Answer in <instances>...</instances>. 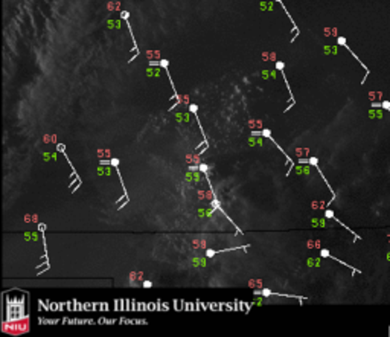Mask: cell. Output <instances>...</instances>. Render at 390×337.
Segmentation results:
<instances>
[{"label": "cell", "mask_w": 390, "mask_h": 337, "mask_svg": "<svg viewBox=\"0 0 390 337\" xmlns=\"http://www.w3.org/2000/svg\"><path fill=\"white\" fill-rule=\"evenodd\" d=\"M276 2H282V0H276Z\"/></svg>", "instance_id": "8992f818"}, {"label": "cell", "mask_w": 390, "mask_h": 337, "mask_svg": "<svg viewBox=\"0 0 390 337\" xmlns=\"http://www.w3.org/2000/svg\"><path fill=\"white\" fill-rule=\"evenodd\" d=\"M189 110H191V111H192V113H197V110H198V107H197V105H191V107H189Z\"/></svg>", "instance_id": "5b68a950"}, {"label": "cell", "mask_w": 390, "mask_h": 337, "mask_svg": "<svg viewBox=\"0 0 390 337\" xmlns=\"http://www.w3.org/2000/svg\"><path fill=\"white\" fill-rule=\"evenodd\" d=\"M276 69H277V70H282V69H284V63H282V61L276 63Z\"/></svg>", "instance_id": "3957f363"}, {"label": "cell", "mask_w": 390, "mask_h": 337, "mask_svg": "<svg viewBox=\"0 0 390 337\" xmlns=\"http://www.w3.org/2000/svg\"><path fill=\"white\" fill-rule=\"evenodd\" d=\"M121 17H122V19H124V20H128V17H130V14H128V12H127V11H124V12H122V14H121Z\"/></svg>", "instance_id": "7a4b0ae2"}, {"label": "cell", "mask_w": 390, "mask_h": 337, "mask_svg": "<svg viewBox=\"0 0 390 337\" xmlns=\"http://www.w3.org/2000/svg\"><path fill=\"white\" fill-rule=\"evenodd\" d=\"M320 255H322V256H323V258H328V256H329V252H328V250H326V249H323V250H322V252H320Z\"/></svg>", "instance_id": "6da1fadb"}, {"label": "cell", "mask_w": 390, "mask_h": 337, "mask_svg": "<svg viewBox=\"0 0 390 337\" xmlns=\"http://www.w3.org/2000/svg\"><path fill=\"white\" fill-rule=\"evenodd\" d=\"M110 163H111V165L116 168V166L119 165V160H117V159H111V160H110Z\"/></svg>", "instance_id": "277c9868"}]
</instances>
